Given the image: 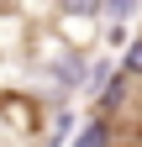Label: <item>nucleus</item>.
Instances as JSON below:
<instances>
[{
  "mask_svg": "<svg viewBox=\"0 0 142 147\" xmlns=\"http://www.w3.org/2000/svg\"><path fill=\"white\" fill-rule=\"evenodd\" d=\"M74 147H111V126H105V121H90V126L79 131Z\"/></svg>",
  "mask_w": 142,
  "mask_h": 147,
  "instance_id": "f257e3e1",
  "label": "nucleus"
},
{
  "mask_svg": "<svg viewBox=\"0 0 142 147\" xmlns=\"http://www.w3.org/2000/svg\"><path fill=\"white\" fill-rule=\"evenodd\" d=\"M126 74H142V42L126 47Z\"/></svg>",
  "mask_w": 142,
  "mask_h": 147,
  "instance_id": "f03ea898",
  "label": "nucleus"
},
{
  "mask_svg": "<svg viewBox=\"0 0 142 147\" xmlns=\"http://www.w3.org/2000/svg\"><path fill=\"white\" fill-rule=\"evenodd\" d=\"M105 11H111V16H116V21H121V16H126V11H132V0H105Z\"/></svg>",
  "mask_w": 142,
  "mask_h": 147,
  "instance_id": "7ed1b4c3",
  "label": "nucleus"
}]
</instances>
